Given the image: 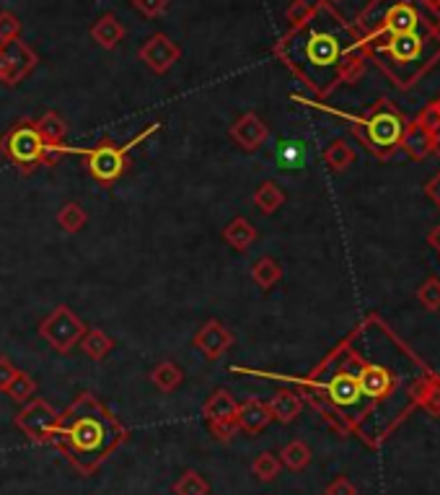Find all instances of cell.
<instances>
[{
    "instance_id": "cell-1",
    "label": "cell",
    "mask_w": 440,
    "mask_h": 495,
    "mask_svg": "<svg viewBox=\"0 0 440 495\" xmlns=\"http://www.w3.org/2000/svg\"><path fill=\"white\" fill-rule=\"evenodd\" d=\"M275 55L316 96H327L339 83H353L365 70L363 37L347 24L330 0L314 3V13L301 27L288 29Z\"/></svg>"
},
{
    "instance_id": "cell-2",
    "label": "cell",
    "mask_w": 440,
    "mask_h": 495,
    "mask_svg": "<svg viewBox=\"0 0 440 495\" xmlns=\"http://www.w3.org/2000/svg\"><path fill=\"white\" fill-rule=\"evenodd\" d=\"M130 439V431L119 417L91 392H81L65 413H60L50 446L60 449L73 469L91 477L117 449Z\"/></svg>"
},
{
    "instance_id": "cell-3",
    "label": "cell",
    "mask_w": 440,
    "mask_h": 495,
    "mask_svg": "<svg viewBox=\"0 0 440 495\" xmlns=\"http://www.w3.org/2000/svg\"><path fill=\"white\" fill-rule=\"evenodd\" d=\"M365 55L376 57L381 70L399 88H410L440 60V29L384 37L365 45Z\"/></svg>"
},
{
    "instance_id": "cell-4",
    "label": "cell",
    "mask_w": 440,
    "mask_h": 495,
    "mask_svg": "<svg viewBox=\"0 0 440 495\" xmlns=\"http://www.w3.org/2000/svg\"><path fill=\"white\" fill-rule=\"evenodd\" d=\"M355 29L363 37V47L394 34H412L425 29H440V11L425 0H373L358 16Z\"/></svg>"
},
{
    "instance_id": "cell-5",
    "label": "cell",
    "mask_w": 440,
    "mask_h": 495,
    "mask_svg": "<svg viewBox=\"0 0 440 495\" xmlns=\"http://www.w3.org/2000/svg\"><path fill=\"white\" fill-rule=\"evenodd\" d=\"M353 130L371 153H376L379 159H388L394 156V151L399 148L402 136H404V128H407V120L404 114L396 110L391 102H379L373 104L365 117L353 120Z\"/></svg>"
},
{
    "instance_id": "cell-6",
    "label": "cell",
    "mask_w": 440,
    "mask_h": 495,
    "mask_svg": "<svg viewBox=\"0 0 440 495\" xmlns=\"http://www.w3.org/2000/svg\"><path fill=\"white\" fill-rule=\"evenodd\" d=\"M0 153L8 156L13 164L19 166L21 174H34L39 166L55 164L57 153L45 143V138L37 130L34 120H21L16 122L3 138H0Z\"/></svg>"
},
{
    "instance_id": "cell-7",
    "label": "cell",
    "mask_w": 440,
    "mask_h": 495,
    "mask_svg": "<svg viewBox=\"0 0 440 495\" xmlns=\"http://www.w3.org/2000/svg\"><path fill=\"white\" fill-rule=\"evenodd\" d=\"M86 334V325L78 319V314L70 306H57L50 317L42 319L39 337L55 351V353H70Z\"/></svg>"
},
{
    "instance_id": "cell-8",
    "label": "cell",
    "mask_w": 440,
    "mask_h": 495,
    "mask_svg": "<svg viewBox=\"0 0 440 495\" xmlns=\"http://www.w3.org/2000/svg\"><path fill=\"white\" fill-rule=\"evenodd\" d=\"M130 145H133V143H130ZM130 145H114L111 140H104V143H99L96 148L76 151V153H83V156H86V169H88V174H91L96 182H102V185H114V182L125 174V169L130 166V156H127Z\"/></svg>"
},
{
    "instance_id": "cell-9",
    "label": "cell",
    "mask_w": 440,
    "mask_h": 495,
    "mask_svg": "<svg viewBox=\"0 0 440 495\" xmlns=\"http://www.w3.org/2000/svg\"><path fill=\"white\" fill-rule=\"evenodd\" d=\"M60 413L47 402V400H37L31 397L27 405L21 408V413L13 417V425L34 443H47L53 441V433L57 428Z\"/></svg>"
},
{
    "instance_id": "cell-10",
    "label": "cell",
    "mask_w": 440,
    "mask_h": 495,
    "mask_svg": "<svg viewBox=\"0 0 440 495\" xmlns=\"http://www.w3.org/2000/svg\"><path fill=\"white\" fill-rule=\"evenodd\" d=\"M37 65H39V57L21 37L11 42H0V83L3 86L16 88L34 73Z\"/></svg>"
},
{
    "instance_id": "cell-11",
    "label": "cell",
    "mask_w": 440,
    "mask_h": 495,
    "mask_svg": "<svg viewBox=\"0 0 440 495\" xmlns=\"http://www.w3.org/2000/svg\"><path fill=\"white\" fill-rule=\"evenodd\" d=\"M202 413L208 417L210 431L216 433V439L218 441H231L239 433V425H236L239 402H236V397H233L228 389H216V392L208 397Z\"/></svg>"
},
{
    "instance_id": "cell-12",
    "label": "cell",
    "mask_w": 440,
    "mask_h": 495,
    "mask_svg": "<svg viewBox=\"0 0 440 495\" xmlns=\"http://www.w3.org/2000/svg\"><path fill=\"white\" fill-rule=\"evenodd\" d=\"M138 55L156 76H164L182 60V47L171 37H166V34L159 31V34H153V37H148L143 42Z\"/></svg>"
},
{
    "instance_id": "cell-13",
    "label": "cell",
    "mask_w": 440,
    "mask_h": 495,
    "mask_svg": "<svg viewBox=\"0 0 440 495\" xmlns=\"http://www.w3.org/2000/svg\"><path fill=\"white\" fill-rule=\"evenodd\" d=\"M355 376H358L360 392H363V397H365V402H368L371 408H373L376 402L386 400L388 394H394V389H396V379H394V374H391L386 366L360 363Z\"/></svg>"
},
{
    "instance_id": "cell-14",
    "label": "cell",
    "mask_w": 440,
    "mask_h": 495,
    "mask_svg": "<svg viewBox=\"0 0 440 495\" xmlns=\"http://www.w3.org/2000/svg\"><path fill=\"white\" fill-rule=\"evenodd\" d=\"M194 348L208 358V360H220L231 348H233V332L228 330L218 319L205 322L200 332L194 334Z\"/></svg>"
},
{
    "instance_id": "cell-15",
    "label": "cell",
    "mask_w": 440,
    "mask_h": 495,
    "mask_svg": "<svg viewBox=\"0 0 440 495\" xmlns=\"http://www.w3.org/2000/svg\"><path fill=\"white\" fill-rule=\"evenodd\" d=\"M228 136H231V140H233L241 151L254 153V151H259V148L265 145V140L270 138V128L265 125V120H262L259 114L247 111V114H241V117L231 125Z\"/></svg>"
},
{
    "instance_id": "cell-16",
    "label": "cell",
    "mask_w": 440,
    "mask_h": 495,
    "mask_svg": "<svg viewBox=\"0 0 440 495\" xmlns=\"http://www.w3.org/2000/svg\"><path fill=\"white\" fill-rule=\"evenodd\" d=\"M273 423V413L267 408V402L251 397L247 402H239V415H236V425L239 431H244L249 436H257L262 433L267 425Z\"/></svg>"
},
{
    "instance_id": "cell-17",
    "label": "cell",
    "mask_w": 440,
    "mask_h": 495,
    "mask_svg": "<svg viewBox=\"0 0 440 495\" xmlns=\"http://www.w3.org/2000/svg\"><path fill=\"white\" fill-rule=\"evenodd\" d=\"M399 148L414 159V161H422L433 153V138H430V130L420 122V120H412L407 128H404V136H402V143Z\"/></svg>"
},
{
    "instance_id": "cell-18",
    "label": "cell",
    "mask_w": 440,
    "mask_h": 495,
    "mask_svg": "<svg viewBox=\"0 0 440 495\" xmlns=\"http://www.w3.org/2000/svg\"><path fill=\"white\" fill-rule=\"evenodd\" d=\"M410 400L412 405H420L422 410H428V415L440 417V376L428 374L420 382H414L410 389Z\"/></svg>"
},
{
    "instance_id": "cell-19",
    "label": "cell",
    "mask_w": 440,
    "mask_h": 495,
    "mask_svg": "<svg viewBox=\"0 0 440 495\" xmlns=\"http://www.w3.org/2000/svg\"><path fill=\"white\" fill-rule=\"evenodd\" d=\"M91 37H94V42H96L99 47L114 50V47L125 39V27H122V21H119L114 13H104L102 19H96V21L91 24Z\"/></svg>"
},
{
    "instance_id": "cell-20",
    "label": "cell",
    "mask_w": 440,
    "mask_h": 495,
    "mask_svg": "<svg viewBox=\"0 0 440 495\" xmlns=\"http://www.w3.org/2000/svg\"><path fill=\"white\" fill-rule=\"evenodd\" d=\"M267 408L273 413V420L288 425V423H293L303 413V400L301 394H296L290 389H282V392H277L275 397L267 402Z\"/></svg>"
},
{
    "instance_id": "cell-21",
    "label": "cell",
    "mask_w": 440,
    "mask_h": 495,
    "mask_svg": "<svg viewBox=\"0 0 440 495\" xmlns=\"http://www.w3.org/2000/svg\"><path fill=\"white\" fill-rule=\"evenodd\" d=\"M37 122V130H39V136L45 138V143L55 151L57 156L62 153V143H65V136H68V125H65V120L57 114V111H45L39 120H34Z\"/></svg>"
},
{
    "instance_id": "cell-22",
    "label": "cell",
    "mask_w": 440,
    "mask_h": 495,
    "mask_svg": "<svg viewBox=\"0 0 440 495\" xmlns=\"http://www.w3.org/2000/svg\"><path fill=\"white\" fill-rule=\"evenodd\" d=\"M257 236L259 234H257L254 223H249L244 216L233 219L223 228V242L231 249H236V252H249V247L257 242Z\"/></svg>"
},
{
    "instance_id": "cell-23",
    "label": "cell",
    "mask_w": 440,
    "mask_h": 495,
    "mask_svg": "<svg viewBox=\"0 0 440 495\" xmlns=\"http://www.w3.org/2000/svg\"><path fill=\"white\" fill-rule=\"evenodd\" d=\"M81 345V351L86 356L91 358V360H104V358L110 356L111 351H114V337L107 334L104 330H99V327H94V330H86L83 334V340L78 342Z\"/></svg>"
},
{
    "instance_id": "cell-24",
    "label": "cell",
    "mask_w": 440,
    "mask_h": 495,
    "mask_svg": "<svg viewBox=\"0 0 440 495\" xmlns=\"http://www.w3.org/2000/svg\"><path fill=\"white\" fill-rule=\"evenodd\" d=\"M151 382L153 386L159 389V392H166V394H171V392H176L182 382H184V371L174 363V360H164V363H159L153 371H151Z\"/></svg>"
},
{
    "instance_id": "cell-25",
    "label": "cell",
    "mask_w": 440,
    "mask_h": 495,
    "mask_svg": "<svg viewBox=\"0 0 440 495\" xmlns=\"http://www.w3.org/2000/svg\"><path fill=\"white\" fill-rule=\"evenodd\" d=\"M254 205L259 208V213L273 216L282 205H285V193L277 182H262L254 193Z\"/></svg>"
},
{
    "instance_id": "cell-26",
    "label": "cell",
    "mask_w": 440,
    "mask_h": 495,
    "mask_svg": "<svg viewBox=\"0 0 440 495\" xmlns=\"http://www.w3.org/2000/svg\"><path fill=\"white\" fill-rule=\"evenodd\" d=\"M277 459H280L282 467H288L290 472H303V469L311 465V449L303 441H290V443L282 446V451L277 454Z\"/></svg>"
},
{
    "instance_id": "cell-27",
    "label": "cell",
    "mask_w": 440,
    "mask_h": 495,
    "mask_svg": "<svg viewBox=\"0 0 440 495\" xmlns=\"http://www.w3.org/2000/svg\"><path fill=\"white\" fill-rule=\"evenodd\" d=\"M251 280H254L262 291H273L277 283L282 280V268H280V262L273 260V257L257 260L254 268H251Z\"/></svg>"
},
{
    "instance_id": "cell-28",
    "label": "cell",
    "mask_w": 440,
    "mask_h": 495,
    "mask_svg": "<svg viewBox=\"0 0 440 495\" xmlns=\"http://www.w3.org/2000/svg\"><path fill=\"white\" fill-rule=\"evenodd\" d=\"M88 223V213L81 202H65L60 210H57V226L65 231V234H78L83 231V226Z\"/></svg>"
},
{
    "instance_id": "cell-29",
    "label": "cell",
    "mask_w": 440,
    "mask_h": 495,
    "mask_svg": "<svg viewBox=\"0 0 440 495\" xmlns=\"http://www.w3.org/2000/svg\"><path fill=\"white\" fill-rule=\"evenodd\" d=\"M324 161L331 171H347L350 166L355 164V151L345 140H331L330 148L324 151Z\"/></svg>"
},
{
    "instance_id": "cell-30",
    "label": "cell",
    "mask_w": 440,
    "mask_h": 495,
    "mask_svg": "<svg viewBox=\"0 0 440 495\" xmlns=\"http://www.w3.org/2000/svg\"><path fill=\"white\" fill-rule=\"evenodd\" d=\"M174 495H210V485H208V480L197 469H187L174 483Z\"/></svg>"
},
{
    "instance_id": "cell-31",
    "label": "cell",
    "mask_w": 440,
    "mask_h": 495,
    "mask_svg": "<svg viewBox=\"0 0 440 495\" xmlns=\"http://www.w3.org/2000/svg\"><path fill=\"white\" fill-rule=\"evenodd\" d=\"M5 394L13 400V402H19V405H27L29 400L37 394V382L24 374V371H16V376H13V382L5 386Z\"/></svg>"
},
{
    "instance_id": "cell-32",
    "label": "cell",
    "mask_w": 440,
    "mask_h": 495,
    "mask_svg": "<svg viewBox=\"0 0 440 495\" xmlns=\"http://www.w3.org/2000/svg\"><path fill=\"white\" fill-rule=\"evenodd\" d=\"M280 459H277L273 451H262L257 459H254V465H251V472H254V477L257 480H262V483H273L277 474H280Z\"/></svg>"
},
{
    "instance_id": "cell-33",
    "label": "cell",
    "mask_w": 440,
    "mask_h": 495,
    "mask_svg": "<svg viewBox=\"0 0 440 495\" xmlns=\"http://www.w3.org/2000/svg\"><path fill=\"white\" fill-rule=\"evenodd\" d=\"M417 120L430 130V138H433V156H440V111L436 110V104H428L425 110L420 111Z\"/></svg>"
},
{
    "instance_id": "cell-34",
    "label": "cell",
    "mask_w": 440,
    "mask_h": 495,
    "mask_svg": "<svg viewBox=\"0 0 440 495\" xmlns=\"http://www.w3.org/2000/svg\"><path fill=\"white\" fill-rule=\"evenodd\" d=\"M417 299L420 303L428 309V311H438L440 309V277H428L420 291H417Z\"/></svg>"
},
{
    "instance_id": "cell-35",
    "label": "cell",
    "mask_w": 440,
    "mask_h": 495,
    "mask_svg": "<svg viewBox=\"0 0 440 495\" xmlns=\"http://www.w3.org/2000/svg\"><path fill=\"white\" fill-rule=\"evenodd\" d=\"M314 13V3L308 0H293L285 11V19H288V27L296 29L301 27L303 21H308V16Z\"/></svg>"
},
{
    "instance_id": "cell-36",
    "label": "cell",
    "mask_w": 440,
    "mask_h": 495,
    "mask_svg": "<svg viewBox=\"0 0 440 495\" xmlns=\"http://www.w3.org/2000/svg\"><path fill=\"white\" fill-rule=\"evenodd\" d=\"M21 37V21L11 11H0V42H11Z\"/></svg>"
},
{
    "instance_id": "cell-37",
    "label": "cell",
    "mask_w": 440,
    "mask_h": 495,
    "mask_svg": "<svg viewBox=\"0 0 440 495\" xmlns=\"http://www.w3.org/2000/svg\"><path fill=\"white\" fill-rule=\"evenodd\" d=\"M133 8L140 11L145 19H159L168 11V0H133Z\"/></svg>"
},
{
    "instance_id": "cell-38",
    "label": "cell",
    "mask_w": 440,
    "mask_h": 495,
    "mask_svg": "<svg viewBox=\"0 0 440 495\" xmlns=\"http://www.w3.org/2000/svg\"><path fill=\"white\" fill-rule=\"evenodd\" d=\"M324 495H358V488L347 480V477H334Z\"/></svg>"
},
{
    "instance_id": "cell-39",
    "label": "cell",
    "mask_w": 440,
    "mask_h": 495,
    "mask_svg": "<svg viewBox=\"0 0 440 495\" xmlns=\"http://www.w3.org/2000/svg\"><path fill=\"white\" fill-rule=\"evenodd\" d=\"M16 371H19V368H16V366H13V363H11L8 358L0 356V392H5V386L13 382Z\"/></svg>"
},
{
    "instance_id": "cell-40",
    "label": "cell",
    "mask_w": 440,
    "mask_h": 495,
    "mask_svg": "<svg viewBox=\"0 0 440 495\" xmlns=\"http://www.w3.org/2000/svg\"><path fill=\"white\" fill-rule=\"evenodd\" d=\"M425 194H428V197H430V200H433V202L440 208V171L433 177V179H430V182H428V185H425Z\"/></svg>"
},
{
    "instance_id": "cell-41",
    "label": "cell",
    "mask_w": 440,
    "mask_h": 495,
    "mask_svg": "<svg viewBox=\"0 0 440 495\" xmlns=\"http://www.w3.org/2000/svg\"><path fill=\"white\" fill-rule=\"evenodd\" d=\"M428 244L436 249V252H440V226H436V228L428 234Z\"/></svg>"
},
{
    "instance_id": "cell-42",
    "label": "cell",
    "mask_w": 440,
    "mask_h": 495,
    "mask_svg": "<svg viewBox=\"0 0 440 495\" xmlns=\"http://www.w3.org/2000/svg\"><path fill=\"white\" fill-rule=\"evenodd\" d=\"M425 3H428L430 8H436V11H440V0H425Z\"/></svg>"
},
{
    "instance_id": "cell-43",
    "label": "cell",
    "mask_w": 440,
    "mask_h": 495,
    "mask_svg": "<svg viewBox=\"0 0 440 495\" xmlns=\"http://www.w3.org/2000/svg\"><path fill=\"white\" fill-rule=\"evenodd\" d=\"M433 104H436V110L440 111V99H438V102H433Z\"/></svg>"
},
{
    "instance_id": "cell-44",
    "label": "cell",
    "mask_w": 440,
    "mask_h": 495,
    "mask_svg": "<svg viewBox=\"0 0 440 495\" xmlns=\"http://www.w3.org/2000/svg\"><path fill=\"white\" fill-rule=\"evenodd\" d=\"M330 3H331V5H334V3H339V0H330Z\"/></svg>"
}]
</instances>
